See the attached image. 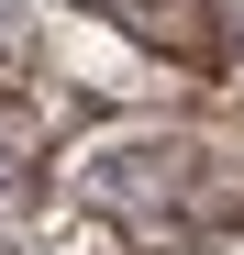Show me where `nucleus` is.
Wrapping results in <instances>:
<instances>
[{
    "instance_id": "nucleus-1",
    "label": "nucleus",
    "mask_w": 244,
    "mask_h": 255,
    "mask_svg": "<svg viewBox=\"0 0 244 255\" xmlns=\"http://www.w3.org/2000/svg\"><path fill=\"white\" fill-rule=\"evenodd\" d=\"M22 222H33V178L0 155V233H22Z\"/></svg>"
},
{
    "instance_id": "nucleus-2",
    "label": "nucleus",
    "mask_w": 244,
    "mask_h": 255,
    "mask_svg": "<svg viewBox=\"0 0 244 255\" xmlns=\"http://www.w3.org/2000/svg\"><path fill=\"white\" fill-rule=\"evenodd\" d=\"M22 22H33V0H0V56L22 45Z\"/></svg>"
}]
</instances>
